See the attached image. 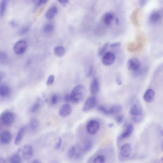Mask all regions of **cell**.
<instances>
[{"label": "cell", "instance_id": "6da1fadb", "mask_svg": "<svg viewBox=\"0 0 163 163\" xmlns=\"http://www.w3.org/2000/svg\"><path fill=\"white\" fill-rule=\"evenodd\" d=\"M86 88L82 84H79L74 87L71 94L72 102L74 104L80 103L84 99L85 95Z\"/></svg>", "mask_w": 163, "mask_h": 163}, {"label": "cell", "instance_id": "7a4b0ae2", "mask_svg": "<svg viewBox=\"0 0 163 163\" xmlns=\"http://www.w3.org/2000/svg\"><path fill=\"white\" fill-rule=\"evenodd\" d=\"M15 116L12 112L6 111L1 115V121L3 124L6 126L12 125L15 121Z\"/></svg>", "mask_w": 163, "mask_h": 163}, {"label": "cell", "instance_id": "3957f363", "mask_svg": "<svg viewBox=\"0 0 163 163\" xmlns=\"http://www.w3.org/2000/svg\"><path fill=\"white\" fill-rule=\"evenodd\" d=\"M28 44L26 41L23 40L17 42L14 45L13 49L18 55H21L24 53L27 49Z\"/></svg>", "mask_w": 163, "mask_h": 163}, {"label": "cell", "instance_id": "277c9868", "mask_svg": "<svg viewBox=\"0 0 163 163\" xmlns=\"http://www.w3.org/2000/svg\"><path fill=\"white\" fill-rule=\"evenodd\" d=\"M130 112L133 117L136 116L143 114L142 107L138 100L136 98L133 99L132 100Z\"/></svg>", "mask_w": 163, "mask_h": 163}, {"label": "cell", "instance_id": "5b68a950", "mask_svg": "<svg viewBox=\"0 0 163 163\" xmlns=\"http://www.w3.org/2000/svg\"><path fill=\"white\" fill-rule=\"evenodd\" d=\"M99 128V123L96 120L90 121L87 125V131L91 135L95 134L98 131Z\"/></svg>", "mask_w": 163, "mask_h": 163}, {"label": "cell", "instance_id": "8992f818", "mask_svg": "<svg viewBox=\"0 0 163 163\" xmlns=\"http://www.w3.org/2000/svg\"><path fill=\"white\" fill-rule=\"evenodd\" d=\"M97 104V100L95 97L92 96L89 97L86 100L82 108V111L87 112L91 110L95 107Z\"/></svg>", "mask_w": 163, "mask_h": 163}, {"label": "cell", "instance_id": "52a82bcc", "mask_svg": "<svg viewBox=\"0 0 163 163\" xmlns=\"http://www.w3.org/2000/svg\"><path fill=\"white\" fill-rule=\"evenodd\" d=\"M127 66L128 69L133 72L139 70L142 67L140 61L135 58H133L128 60Z\"/></svg>", "mask_w": 163, "mask_h": 163}, {"label": "cell", "instance_id": "ba28073f", "mask_svg": "<svg viewBox=\"0 0 163 163\" xmlns=\"http://www.w3.org/2000/svg\"><path fill=\"white\" fill-rule=\"evenodd\" d=\"M115 60L114 54L111 52H107L104 54L102 63L104 66H109L114 64Z\"/></svg>", "mask_w": 163, "mask_h": 163}, {"label": "cell", "instance_id": "9c48e42d", "mask_svg": "<svg viewBox=\"0 0 163 163\" xmlns=\"http://www.w3.org/2000/svg\"><path fill=\"white\" fill-rule=\"evenodd\" d=\"M162 18V16L160 11H155L150 13L148 20L151 24L156 25L160 22Z\"/></svg>", "mask_w": 163, "mask_h": 163}, {"label": "cell", "instance_id": "30bf717a", "mask_svg": "<svg viewBox=\"0 0 163 163\" xmlns=\"http://www.w3.org/2000/svg\"><path fill=\"white\" fill-rule=\"evenodd\" d=\"M22 153L23 157L25 160H30L34 154L33 147L30 145H27L23 147Z\"/></svg>", "mask_w": 163, "mask_h": 163}, {"label": "cell", "instance_id": "8fae6325", "mask_svg": "<svg viewBox=\"0 0 163 163\" xmlns=\"http://www.w3.org/2000/svg\"><path fill=\"white\" fill-rule=\"evenodd\" d=\"M72 108L68 104H65L61 107L59 113L61 116L63 117H68L71 114Z\"/></svg>", "mask_w": 163, "mask_h": 163}, {"label": "cell", "instance_id": "7c38bea8", "mask_svg": "<svg viewBox=\"0 0 163 163\" xmlns=\"http://www.w3.org/2000/svg\"><path fill=\"white\" fill-rule=\"evenodd\" d=\"M12 139V135L11 133L8 131L3 132L1 133L0 140L1 143L8 144L9 143Z\"/></svg>", "mask_w": 163, "mask_h": 163}, {"label": "cell", "instance_id": "4fadbf2b", "mask_svg": "<svg viewBox=\"0 0 163 163\" xmlns=\"http://www.w3.org/2000/svg\"><path fill=\"white\" fill-rule=\"evenodd\" d=\"M132 148L131 145L129 144H125L121 148L120 152L123 157L127 158L131 155Z\"/></svg>", "mask_w": 163, "mask_h": 163}, {"label": "cell", "instance_id": "5bb4252c", "mask_svg": "<svg viewBox=\"0 0 163 163\" xmlns=\"http://www.w3.org/2000/svg\"><path fill=\"white\" fill-rule=\"evenodd\" d=\"M155 95V92L152 89H148L145 92L144 96V99L148 103H150L153 101Z\"/></svg>", "mask_w": 163, "mask_h": 163}, {"label": "cell", "instance_id": "9a60e30c", "mask_svg": "<svg viewBox=\"0 0 163 163\" xmlns=\"http://www.w3.org/2000/svg\"><path fill=\"white\" fill-rule=\"evenodd\" d=\"M134 127L132 124H129L127 126L124 132L119 137V139H124L128 138L131 136L133 131Z\"/></svg>", "mask_w": 163, "mask_h": 163}, {"label": "cell", "instance_id": "2e32d148", "mask_svg": "<svg viewBox=\"0 0 163 163\" xmlns=\"http://www.w3.org/2000/svg\"><path fill=\"white\" fill-rule=\"evenodd\" d=\"M99 84L97 78H94L90 86V91L92 95H95L99 91Z\"/></svg>", "mask_w": 163, "mask_h": 163}, {"label": "cell", "instance_id": "e0dca14e", "mask_svg": "<svg viewBox=\"0 0 163 163\" xmlns=\"http://www.w3.org/2000/svg\"><path fill=\"white\" fill-rule=\"evenodd\" d=\"M58 8L56 6H53L49 8L46 13L45 16L47 19L51 20L53 19L56 15Z\"/></svg>", "mask_w": 163, "mask_h": 163}, {"label": "cell", "instance_id": "ac0fdd59", "mask_svg": "<svg viewBox=\"0 0 163 163\" xmlns=\"http://www.w3.org/2000/svg\"><path fill=\"white\" fill-rule=\"evenodd\" d=\"M11 93L10 87L6 84H2L0 87V95L2 97H6L9 96Z\"/></svg>", "mask_w": 163, "mask_h": 163}, {"label": "cell", "instance_id": "d6986e66", "mask_svg": "<svg viewBox=\"0 0 163 163\" xmlns=\"http://www.w3.org/2000/svg\"><path fill=\"white\" fill-rule=\"evenodd\" d=\"M122 110V107L120 105L116 104L108 109V115H113L118 114Z\"/></svg>", "mask_w": 163, "mask_h": 163}, {"label": "cell", "instance_id": "ffe728a7", "mask_svg": "<svg viewBox=\"0 0 163 163\" xmlns=\"http://www.w3.org/2000/svg\"><path fill=\"white\" fill-rule=\"evenodd\" d=\"M25 131V128L23 127L21 128L18 133L15 142H14V144L16 145H18L20 143L24 135Z\"/></svg>", "mask_w": 163, "mask_h": 163}, {"label": "cell", "instance_id": "44dd1931", "mask_svg": "<svg viewBox=\"0 0 163 163\" xmlns=\"http://www.w3.org/2000/svg\"><path fill=\"white\" fill-rule=\"evenodd\" d=\"M55 29V26L51 23L45 24L43 28V31L46 34H50L52 33Z\"/></svg>", "mask_w": 163, "mask_h": 163}, {"label": "cell", "instance_id": "7402d4cb", "mask_svg": "<svg viewBox=\"0 0 163 163\" xmlns=\"http://www.w3.org/2000/svg\"><path fill=\"white\" fill-rule=\"evenodd\" d=\"M114 18V15L113 13H108L104 14L103 18L104 23L107 25L111 24Z\"/></svg>", "mask_w": 163, "mask_h": 163}, {"label": "cell", "instance_id": "603a6c76", "mask_svg": "<svg viewBox=\"0 0 163 163\" xmlns=\"http://www.w3.org/2000/svg\"><path fill=\"white\" fill-rule=\"evenodd\" d=\"M65 53L64 48L62 46H57L54 49V53L55 55L58 57L63 56Z\"/></svg>", "mask_w": 163, "mask_h": 163}, {"label": "cell", "instance_id": "cb8c5ba5", "mask_svg": "<svg viewBox=\"0 0 163 163\" xmlns=\"http://www.w3.org/2000/svg\"><path fill=\"white\" fill-rule=\"evenodd\" d=\"M39 126V122L37 119H32L29 124V128L32 132H35Z\"/></svg>", "mask_w": 163, "mask_h": 163}, {"label": "cell", "instance_id": "d4e9b609", "mask_svg": "<svg viewBox=\"0 0 163 163\" xmlns=\"http://www.w3.org/2000/svg\"><path fill=\"white\" fill-rule=\"evenodd\" d=\"M7 4V0H1L0 5V16L1 17L5 15L6 10Z\"/></svg>", "mask_w": 163, "mask_h": 163}, {"label": "cell", "instance_id": "484cf974", "mask_svg": "<svg viewBox=\"0 0 163 163\" xmlns=\"http://www.w3.org/2000/svg\"><path fill=\"white\" fill-rule=\"evenodd\" d=\"M40 99H38L32 107L30 112L32 113H35L37 112L42 106V103Z\"/></svg>", "mask_w": 163, "mask_h": 163}, {"label": "cell", "instance_id": "4316f807", "mask_svg": "<svg viewBox=\"0 0 163 163\" xmlns=\"http://www.w3.org/2000/svg\"><path fill=\"white\" fill-rule=\"evenodd\" d=\"M21 161L20 156L17 154L12 155L9 160L10 162L12 163H20L21 162Z\"/></svg>", "mask_w": 163, "mask_h": 163}, {"label": "cell", "instance_id": "83f0119b", "mask_svg": "<svg viewBox=\"0 0 163 163\" xmlns=\"http://www.w3.org/2000/svg\"><path fill=\"white\" fill-rule=\"evenodd\" d=\"M106 162V159L104 155H100L97 156L94 159L93 163H104Z\"/></svg>", "mask_w": 163, "mask_h": 163}, {"label": "cell", "instance_id": "f1b7e54d", "mask_svg": "<svg viewBox=\"0 0 163 163\" xmlns=\"http://www.w3.org/2000/svg\"><path fill=\"white\" fill-rule=\"evenodd\" d=\"M30 27L28 25L24 26L20 28L19 33L20 35H23L27 34L30 30Z\"/></svg>", "mask_w": 163, "mask_h": 163}, {"label": "cell", "instance_id": "f546056e", "mask_svg": "<svg viewBox=\"0 0 163 163\" xmlns=\"http://www.w3.org/2000/svg\"><path fill=\"white\" fill-rule=\"evenodd\" d=\"M93 146L92 143L90 141H88L85 144L83 150L85 152H88L92 149Z\"/></svg>", "mask_w": 163, "mask_h": 163}, {"label": "cell", "instance_id": "4dcf8cb0", "mask_svg": "<svg viewBox=\"0 0 163 163\" xmlns=\"http://www.w3.org/2000/svg\"><path fill=\"white\" fill-rule=\"evenodd\" d=\"M76 153V149L74 147L71 146L68 150L67 156L69 158L71 159L75 156Z\"/></svg>", "mask_w": 163, "mask_h": 163}, {"label": "cell", "instance_id": "1f68e13d", "mask_svg": "<svg viewBox=\"0 0 163 163\" xmlns=\"http://www.w3.org/2000/svg\"><path fill=\"white\" fill-rule=\"evenodd\" d=\"M109 45V43L107 42L99 50L98 53V55L99 56H102L105 53L107 49L108 48V47Z\"/></svg>", "mask_w": 163, "mask_h": 163}, {"label": "cell", "instance_id": "d6a6232c", "mask_svg": "<svg viewBox=\"0 0 163 163\" xmlns=\"http://www.w3.org/2000/svg\"><path fill=\"white\" fill-rule=\"evenodd\" d=\"M144 118L143 114L140 115L133 117V120L135 123H139L142 121Z\"/></svg>", "mask_w": 163, "mask_h": 163}, {"label": "cell", "instance_id": "836d02e7", "mask_svg": "<svg viewBox=\"0 0 163 163\" xmlns=\"http://www.w3.org/2000/svg\"><path fill=\"white\" fill-rule=\"evenodd\" d=\"M59 100V97L57 95H53L50 99V103L52 105H55L57 104Z\"/></svg>", "mask_w": 163, "mask_h": 163}, {"label": "cell", "instance_id": "e575fe53", "mask_svg": "<svg viewBox=\"0 0 163 163\" xmlns=\"http://www.w3.org/2000/svg\"><path fill=\"white\" fill-rule=\"evenodd\" d=\"M97 110L101 113L108 115V109L103 106H100L97 107Z\"/></svg>", "mask_w": 163, "mask_h": 163}, {"label": "cell", "instance_id": "d590c367", "mask_svg": "<svg viewBox=\"0 0 163 163\" xmlns=\"http://www.w3.org/2000/svg\"><path fill=\"white\" fill-rule=\"evenodd\" d=\"M55 77L53 75H51L49 76L47 82V85L49 86L53 84L54 80H55Z\"/></svg>", "mask_w": 163, "mask_h": 163}, {"label": "cell", "instance_id": "8d00e7d4", "mask_svg": "<svg viewBox=\"0 0 163 163\" xmlns=\"http://www.w3.org/2000/svg\"><path fill=\"white\" fill-rule=\"evenodd\" d=\"M124 116L123 115H120L116 118L115 120L118 124H121L123 121Z\"/></svg>", "mask_w": 163, "mask_h": 163}, {"label": "cell", "instance_id": "74e56055", "mask_svg": "<svg viewBox=\"0 0 163 163\" xmlns=\"http://www.w3.org/2000/svg\"><path fill=\"white\" fill-rule=\"evenodd\" d=\"M8 59V56L6 54L2 52L1 53V62H5Z\"/></svg>", "mask_w": 163, "mask_h": 163}, {"label": "cell", "instance_id": "f35d334b", "mask_svg": "<svg viewBox=\"0 0 163 163\" xmlns=\"http://www.w3.org/2000/svg\"><path fill=\"white\" fill-rule=\"evenodd\" d=\"M61 143H62V139H61V138H59L58 139L57 142L55 145V148L56 150H58L59 149Z\"/></svg>", "mask_w": 163, "mask_h": 163}, {"label": "cell", "instance_id": "ab89813d", "mask_svg": "<svg viewBox=\"0 0 163 163\" xmlns=\"http://www.w3.org/2000/svg\"><path fill=\"white\" fill-rule=\"evenodd\" d=\"M64 99L65 102L67 103H70L71 101V94H66L64 96Z\"/></svg>", "mask_w": 163, "mask_h": 163}, {"label": "cell", "instance_id": "60d3db41", "mask_svg": "<svg viewBox=\"0 0 163 163\" xmlns=\"http://www.w3.org/2000/svg\"><path fill=\"white\" fill-rule=\"evenodd\" d=\"M60 4L64 7H66L68 4L69 0H57Z\"/></svg>", "mask_w": 163, "mask_h": 163}, {"label": "cell", "instance_id": "b9f144b4", "mask_svg": "<svg viewBox=\"0 0 163 163\" xmlns=\"http://www.w3.org/2000/svg\"><path fill=\"white\" fill-rule=\"evenodd\" d=\"M10 24L12 28H16L18 26L19 24L16 21L13 20L10 21Z\"/></svg>", "mask_w": 163, "mask_h": 163}, {"label": "cell", "instance_id": "7bdbcfd3", "mask_svg": "<svg viewBox=\"0 0 163 163\" xmlns=\"http://www.w3.org/2000/svg\"><path fill=\"white\" fill-rule=\"evenodd\" d=\"M49 0H39L37 6H39L42 5H44L48 2Z\"/></svg>", "mask_w": 163, "mask_h": 163}, {"label": "cell", "instance_id": "ee69618b", "mask_svg": "<svg viewBox=\"0 0 163 163\" xmlns=\"http://www.w3.org/2000/svg\"><path fill=\"white\" fill-rule=\"evenodd\" d=\"M148 0H139L140 5L141 7H143L147 3Z\"/></svg>", "mask_w": 163, "mask_h": 163}, {"label": "cell", "instance_id": "f6af8a7d", "mask_svg": "<svg viewBox=\"0 0 163 163\" xmlns=\"http://www.w3.org/2000/svg\"><path fill=\"white\" fill-rule=\"evenodd\" d=\"M120 45L121 43L120 42H117L112 43V44L110 45V46L111 48H114L120 46Z\"/></svg>", "mask_w": 163, "mask_h": 163}, {"label": "cell", "instance_id": "bcb514c9", "mask_svg": "<svg viewBox=\"0 0 163 163\" xmlns=\"http://www.w3.org/2000/svg\"><path fill=\"white\" fill-rule=\"evenodd\" d=\"M93 68L92 67H90L89 68V71L87 74V76L89 77L91 75L92 73Z\"/></svg>", "mask_w": 163, "mask_h": 163}, {"label": "cell", "instance_id": "7dc6e473", "mask_svg": "<svg viewBox=\"0 0 163 163\" xmlns=\"http://www.w3.org/2000/svg\"><path fill=\"white\" fill-rule=\"evenodd\" d=\"M116 82L118 85H120L122 84V82L120 78H118L116 79Z\"/></svg>", "mask_w": 163, "mask_h": 163}, {"label": "cell", "instance_id": "c3c4849f", "mask_svg": "<svg viewBox=\"0 0 163 163\" xmlns=\"http://www.w3.org/2000/svg\"><path fill=\"white\" fill-rule=\"evenodd\" d=\"M114 126V124L113 123H111L109 124L108 125V127L110 128H112Z\"/></svg>", "mask_w": 163, "mask_h": 163}, {"label": "cell", "instance_id": "681fc988", "mask_svg": "<svg viewBox=\"0 0 163 163\" xmlns=\"http://www.w3.org/2000/svg\"><path fill=\"white\" fill-rule=\"evenodd\" d=\"M41 162L38 160V159H35V160H34V161L32 162V163H41Z\"/></svg>", "mask_w": 163, "mask_h": 163}, {"label": "cell", "instance_id": "f907efd6", "mask_svg": "<svg viewBox=\"0 0 163 163\" xmlns=\"http://www.w3.org/2000/svg\"><path fill=\"white\" fill-rule=\"evenodd\" d=\"M0 162H1V163L5 162V160H4V159L1 158V159H0Z\"/></svg>", "mask_w": 163, "mask_h": 163}, {"label": "cell", "instance_id": "816d5d0a", "mask_svg": "<svg viewBox=\"0 0 163 163\" xmlns=\"http://www.w3.org/2000/svg\"><path fill=\"white\" fill-rule=\"evenodd\" d=\"M160 133L161 135L163 137V130H162L161 131Z\"/></svg>", "mask_w": 163, "mask_h": 163}, {"label": "cell", "instance_id": "f5cc1de1", "mask_svg": "<svg viewBox=\"0 0 163 163\" xmlns=\"http://www.w3.org/2000/svg\"><path fill=\"white\" fill-rule=\"evenodd\" d=\"M116 23L117 24H118L119 23L118 20V19H117L116 20Z\"/></svg>", "mask_w": 163, "mask_h": 163}, {"label": "cell", "instance_id": "db71d44e", "mask_svg": "<svg viewBox=\"0 0 163 163\" xmlns=\"http://www.w3.org/2000/svg\"><path fill=\"white\" fill-rule=\"evenodd\" d=\"M161 11L163 12V8L161 9Z\"/></svg>", "mask_w": 163, "mask_h": 163}, {"label": "cell", "instance_id": "11a10c76", "mask_svg": "<svg viewBox=\"0 0 163 163\" xmlns=\"http://www.w3.org/2000/svg\"><path fill=\"white\" fill-rule=\"evenodd\" d=\"M162 162H163V157L162 158Z\"/></svg>", "mask_w": 163, "mask_h": 163}]
</instances>
